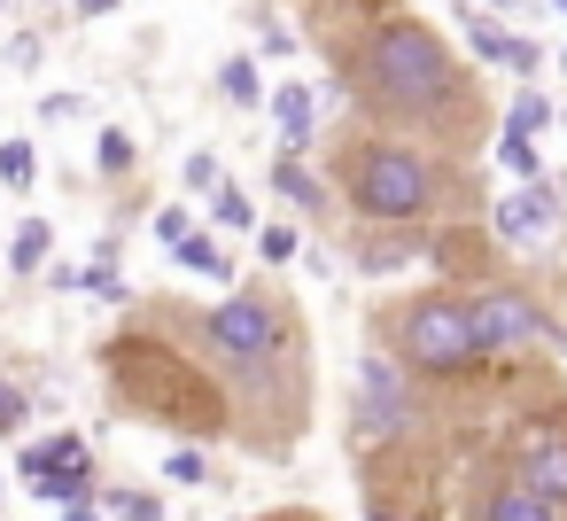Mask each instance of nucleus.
<instances>
[{
  "label": "nucleus",
  "instance_id": "9d476101",
  "mask_svg": "<svg viewBox=\"0 0 567 521\" xmlns=\"http://www.w3.org/2000/svg\"><path fill=\"white\" fill-rule=\"evenodd\" d=\"M272 118H280V156L296 164V156L311 149V125H319V102H311V86H303V79H288V86L272 94Z\"/></svg>",
  "mask_w": 567,
  "mask_h": 521
},
{
  "label": "nucleus",
  "instance_id": "c85d7f7f",
  "mask_svg": "<svg viewBox=\"0 0 567 521\" xmlns=\"http://www.w3.org/2000/svg\"><path fill=\"white\" fill-rule=\"evenodd\" d=\"M156 234H164V242H172V249H179V242H187V234H195V226H187V211H164V218H156Z\"/></svg>",
  "mask_w": 567,
  "mask_h": 521
},
{
  "label": "nucleus",
  "instance_id": "b1692460",
  "mask_svg": "<svg viewBox=\"0 0 567 521\" xmlns=\"http://www.w3.org/2000/svg\"><path fill=\"white\" fill-rule=\"evenodd\" d=\"M187 187H195V195H218V187H226V180H218V156H187Z\"/></svg>",
  "mask_w": 567,
  "mask_h": 521
},
{
  "label": "nucleus",
  "instance_id": "7c9ffc66",
  "mask_svg": "<svg viewBox=\"0 0 567 521\" xmlns=\"http://www.w3.org/2000/svg\"><path fill=\"white\" fill-rule=\"evenodd\" d=\"M63 521H94V505H63Z\"/></svg>",
  "mask_w": 567,
  "mask_h": 521
},
{
  "label": "nucleus",
  "instance_id": "bb28decb",
  "mask_svg": "<svg viewBox=\"0 0 567 521\" xmlns=\"http://www.w3.org/2000/svg\"><path fill=\"white\" fill-rule=\"evenodd\" d=\"M257 249L280 265V257H296V234H288V226H265V234H257Z\"/></svg>",
  "mask_w": 567,
  "mask_h": 521
},
{
  "label": "nucleus",
  "instance_id": "f3484780",
  "mask_svg": "<svg viewBox=\"0 0 567 521\" xmlns=\"http://www.w3.org/2000/svg\"><path fill=\"white\" fill-rule=\"evenodd\" d=\"M55 249V234L40 226V218H24L17 226V242H9V273H40V257Z\"/></svg>",
  "mask_w": 567,
  "mask_h": 521
},
{
  "label": "nucleus",
  "instance_id": "aec40b11",
  "mask_svg": "<svg viewBox=\"0 0 567 521\" xmlns=\"http://www.w3.org/2000/svg\"><path fill=\"white\" fill-rule=\"evenodd\" d=\"M110 513H117V521H164L156 490H110Z\"/></svg>",
  "mask_w": 567,
  "mask_h": 521
},
{
  "label": "nucleus",
  "instance_id": "4468645a",
  "mask_svg": "<svg viewBox=\"0 0 567 521\" xmlns=\"http://www.w3.org/2000/svg\"><path fill=\"white\" fill-rule=\"evenodd\" d=\"M544 125H551V102H544L536 86H520L513 110H505V141H528V133H544Z\"/></svg>",
  "mask_w": 567,
  "mask_h": 521
},
{
  "label": "nucleus",
  "instance_id": "5701e85b",
  "mask_svg": "<svg viewBox=\"0 0 567 521\" xmlns=\"http://www.w3.org/2000/svg\"><path fill=\"white\" fill-rule=\"evenodd\" d=\"M125 164H133V133L110 125V133H102V172H125Z\"/></svg>",
  "mask_w": 567,
  "mask_h": 521
},
{
  "label": "nucleus",
  "instance_id": "2eb2a0df",
  "mask_svg": "<svg viewBox=\"0 0 567 521\" xmlns=\"http://www.w3.org/2000/svg\"><path fill=\"white\" fill-rule=\"evenodd\" d=\"M172 257H179L187 273H203V280H226V273H234V257H226V249H218L210 234H187V242H179Z\"/></svg>",
  "mask_w": 567,
  "mask_h": 521
},
{
  "label": "nucleus",
  "instance_id": "cd10ccee",
  "mask_svg": "<svg viewBox=\"0 0 567 521\" xmlns=\"http://www.w3.org/2000/svg\"><path fill=\"white\" fill-rule=\"evenodd\" d=\"M40 118H48V125H63V118H79V94H48V102H40Z\"/></svg>",
  "mask_w": 567,
  "mask_h": 521
},
{
  "label": "nucleus",
  "instance_id": "f8f14e48",
  "mask_svg": "<svg viewBox=\"0 0 567 521\" xmlns=\"http://www.w3.org/2000/svg\"><path fill=\"white\" fill-rule=\"evenodd\" d=\"M474 55H482V63H497V71H513V79H528V71H536V48H528V40H513V32H497V24H482V17H474Z\"/></svg>",
  "mask_w": 567,
  "mask_h": 521
},
{
  "label": "nucleus",
  "instance_id": "a878e982",
  "mask_svg": "<svg viewBox=\"0 0 567 521\" xmlns=\"http://www.w3.org/2000/svg\"><path fill=\"white\" fill-rule=\"evenodd\" d=\"M24 412H32V405H24V389H9V381H0V436H9V428H24Z\"/></svg>",
  "mask_w": 567,
  "mask_h": 521
},
{
  "label": "nucleus",
  "instance_id": "39448f33",
  "mask_svg": "<svg viewBox=\"0 0 567 521\" xmlns=\"http://www.w3.org/2000/svg\"><path fill=\"white\" fill-rule=\"evenodd\" d=\"M466 319H474L482 358H520L536 335H551V319H544L520 288H482V296H466Z\"/></svg>",
  "mask_w": 567,
  "mask_h": 521
},
{
  "label": "nucleus",
  "instance_id": "f257e3e1",
  "mask_svg": "<svg viewBox=\"0 0 567 521\" xmlns=\"http://www.w3.org/2000/svg\"><path fill=\"white\" fill-rule=\"evenodd\" d=\"M350 71H358V94L389 118H443L466 86L451 48L427 24H373L365 48L350 55Z\"/></svg>",
  "mask_w": 567,
  "mask_h": 521
},
{
  "label": "nucleus",
  "instance_id": "0eeeda50",
  "mask_svg": "<svg viewBox=\"0 0 567 521\" xmlns=\"http://www.w3.org/2000/svg\"><path fill=\"white\" fill-rule=\"evenodd\" d=\"M513 482H528L536 498H551V505H567V420H528V428H513Z\"/></svg>",
  "mask_w": 567,
  "mask_h": 521
},
{
  "label": "nucleus",
  "instance_id": "ddd939ff",
  "mask_svg": "<svg viewBox=\"0 0 567 521\" xmlns=\"http://www.w3.org/2000/svg\"><path fill=\"white\" fill-rule=\"evenodd\" d=\"M412 257H420V242H412V234H396V226H389V234H373V242L358 249V265H365V273H404Z\"/></svg>",
  "mask_w": 567,
  "mask_h": 521
},
{
  "label": "nucleus",
  "instance_id": "72a5a7b5",
  "mask_svg": "<svg viewBox=\"0 0 567 521\" xmlns=\"http://www.w3.org/2000/svg\"><path fill=\"white\" fill-rule=\"evenodd\" d=\"M373 521H396V513H373Z\"/></svg>",
  "mask_w": 567,
  "mask_h": 521
},
{
  "label": "nucleus",
  "instance_id": "473e14b6",
  "mask_svg": "<svg viewBox=\"0 0 567 521\" xmlns=\"http://www.w3.org/2000/svg\"><path fill=\"white\" fill-rule=\"evenodd\" d=\"M551 9H559V17H567V0H551Z\"/></svg>",
  "mask_w": 567,
  "mask_h": 521
},
{
  "label": "nucleus",
  "instance_id": "6ab92c4d",
  "mask_svg": "<svg viewBox=\"0 0 567 521\" xmlns=\"http://www.w3.org/2000/svg\"><path fill=\"white\" fill-rule=\"evenodd\" d=\"M210 218H218V226H257V203H249L241 187H218V195H210Z\"/></svg>",
  "mask_w": 567,
  "mask_h": 521
},
{
  "label": "nucleus",
  "instance_id": "c756f323",
  "mask_svg": "<svg viewBox=\"0 0 567 521\" xmlns=\"http://www.w3.org/2000/svg\"><path fill=\"white\" fill-rule=\"evenodd\" d=\"M117 9V0H79V17H110Z\"/></svg>",
  "mask_w": 567,
  "mask_h": 521
},
{
  "label": "nucleus",
  "instance_id": "393cba45",
  "mask_svg": "<svg viewBox=\"0 0 567 521\" xmlns=\"http://www.w3.org/2000/svg\"><path fill=\"white\" fill-rule=\"evenodd\" d=\"M164 474H172V482H203V474H210V459H203V451H172V459H164Z\"/></svg>",
  "mask_w": 567,
  "mask_h": 521
},
{
  "label": "nucleus",
  "instance_id": "4be33fe9",
  "mask_svg": "<svg viewBox=\"0 0 567 521\" xmlns=\"http://www.w3.org/2000/svg\"><path fill=\"white\" fill-rule=\"evenodd\" d=\"M32 141H9V149H0V180H9V187H32Z\"/></svg>",
  "mask_w": 567,
  "mask_h": 521
},
{
  "label": "nucleus",
  "instance_id": "c9c22d12",
  "mask_svg": "<svg viewBox=\"0 0 567 521\" xmlns=\"http://www.w3.org/2000/svg\"><path fill=\"white\" fill-rule=\"evenodd\" d=\"M559 203H567V180H559Z\"/></svg>",
  "mask_w": 567,
  "mask_h": 521
},
{
  "label": "nucleus",
  "instance_id": "1a4fd4ad",
  "mask_svg": "<svg viewBox=\"0 0 567 521\" xmlns=\"http://www.w3.org/2000/svg\"><path fill=\"white\" fill-rule=\"evenodd\" d=\"M404 436L412 428V405H404V381H396V366H381V358H365L358 366V436Z\"/></svg>",
  "mask_w": 567,
  "mask_h": 521
},
{
  "label": "nucleus",
  "instance_id": "7ed1b4c3",
  "mask_svg": "<svg viewBox=\"0 0 567 521\" xmlns=\"http://www.w3.org/2000/svg\"><path fill=\"white\" fill-rule=\"evenodd\" d=\"M396 350H404L412 374H427V381L482 366V343H474V319H466L458 296H427V304H412V311L396 319Z\"/></svg>",
  "mask_w": 567,
  "mask_h": 521
},
{
  "label": "nucleus",
  "instance_id": "6e6552de",
  "mask_svg": "<svg viewBox=\"0 0 567 521\" xmlns=\"http://www.w3.org/2000/svg\"><path fill=\"white\" fill-rule=\"evenodd\" d=\"M559 218H567V203L536 180V187H513V195H497V211H489V234L497 242H551L559 234Z\"/></svg>",
  "mask_w": 567,
  "mask_h": 521
},
{
  "label": "nucleus",
  "instance_id": "dca6fc26",
  "mask_svg": "<svg viewBox=\"0 0 567 521\" xmlns=\"http://www.w3.org/2000/svg\"><path fill=\"white\" fill-rule=\"evenodd\" d=\"M272 187H280V195H288L296 211H319V203H327V187H319V180H311L303 164H288V156L272 164Z\"/></svg>",
  "mask_w": 567,
  "mask_h": 521
},
{
  "label": "nucleus",
  "instance_id": "f704fd0d",
  "mask_svg": "<svg viewBox=\"0 0 567 521\" xmlns=\"http://www.w3.org/2000/svg\"><path fill=\"white\" fill-rule=\"evenodd\" d=\"M559 71H567V48H559Z\"/></svg>",
  "mask_w": 567,
  "mask_h": 521
},
{
  "label": "nucleus",
  "instance_id": "9b49d317",
  "mask_svg": "<svg viewBox=\"0 0 567 521\" xmlns=\"http://www.w3.org/2000/svg\"><path fill=\"white\" fill-rule=\"evenodd\" d=\"M482 521H559V505L536 498L528 482H497V490L482 498Z\"/></svg>",
  "mask_w": 567,
  "mask_h": 521
},
{
  "label": "nucleus",
  "instance_id": "a211bd4d",
  "mask_svg": "<svg viewBox=\"0 0 567 521\" xmlns=\"http://www.w3.org/2000/svg\"><path fill=\"white\" fill-rule=\"evenodd\" d=\"M218 86H226V102H241V110H257V94H265V86H257V63H249V55H234V63L218 71Z\"/></svg>",
  "mask_w": 567,
  "mask_h": 521
},
{
  "label": "nucleus",
  "instance_id": "20e7f679",
  "mask_svg": "<svg viewBox=\"0 0 567 521\" xmlns=\"http://www.w3.org/2000/svg\"><path fill=\"white\" fill-rule=\"evenodd\" d=\"M203 343L226 358V366H272L288 350V311L272 296H226L210 319H195Z\"/></svg>",
  "mask_w": 567,
  "mask_h": 521
},
{
  "label": "nucleus",
  "instance_id": "423d86ee",
  "mask_svg": "<svg viewBox=\"0 0 567 521\" xmlns=\"http://www.w3.org/2000/svg\"><path fill=\"white\" fill-rule=\"evenodd\" d=\"M17 467H24V482H32L40 498H55V505H86V498H94V451H86L79 436L32 443V451H17Z\"/></svg>",
  "mask_w": 567,
  "mask_h": 521
},
{
  "label": "nucleus",
  "instance_id": "412c9836",
  "mask_svg": "<svg viewBox=\"0 0 567 521\" xmlns=\"http://www.w3.org/2000/svg\"><path fill=\"white\" fill-rule=\"evenodd\" d=\"M497 164H505L520 187H536V149H528V141H505V133H497Z\"/></svg>",
  "mask_w": 567,
  "mask_h": 521
},
{
  "label": "nucleus",
  "instance_id": "2f4dec72",
  "mask_svg": "<svg viewBox=\"0 0 567 521\" xmlns=\"http://www.w3.org/2000/svg\"><path fill=\"white\" fill-rule=\"evenodd\" d=\"M489 9H505V17H513V9H520V0H489Z\"/></svg>",
  "mask_w": 567,
  "mask_h": 521
},
{
  "label": "nucleus",
  "instance_id": "f03ea898",
  "mask_svg": "<svg viewBox=\"0 0 567 521\" xmlns=\"http://www.w3.org/2000/svg\"><path fill=\"white\" fill-rule=\"evenodd\" d=\"M350 203H358V218H373V226H420L435 203H443V172L420 156V149H396V141H365L358 156H350Z\"/></svg>",
  "mask_w": 567,
  "mask_h": 521
}]
</instances>
